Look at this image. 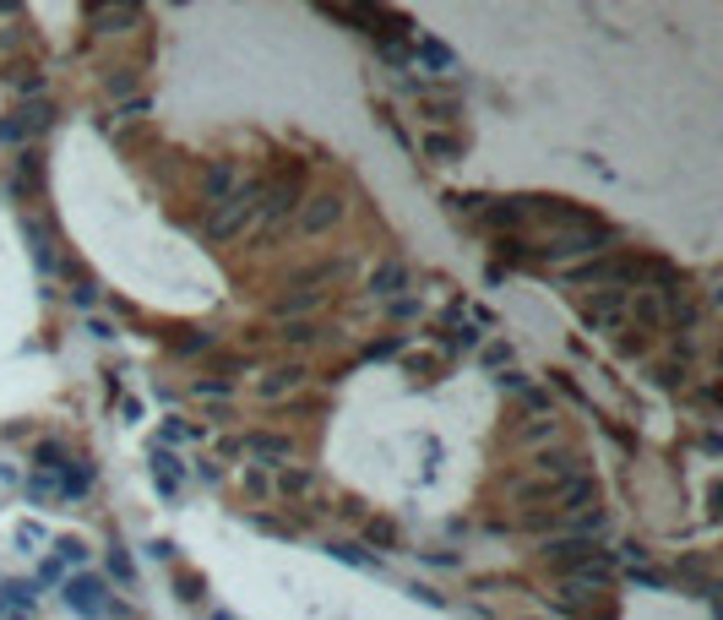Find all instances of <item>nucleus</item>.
I'll use <instances>...</instances> for the list:
<instances>
[{
	"label": "nucleus",
	"mask_w": 723,
	"mask_h": 620,
	"mask_svg": "<svg viewBox=\"0 0 723 620\" xmlns=\"http://www.w3.org/2000/svg\"><path fill=\"white\" fill-rule=\"evenodd\" d=\"M262 185H267V180H240V185L213 207V218H207V240H213V245L245 234V229L262 218Z\"/></svg>",
	"instance_id": "obj_1"
},
{
	"label": "nucleus",
	"mask_w": 723,
	"mask_h": 620,
	"mask_svg": "<svg viewBox=\"0 0 723 620\" xmlns=\"http://www.w3.org/2000/svg\"><path fill=\"white\" fill-rule=\"evenodd\" d=\"M299 202H305V163H289L273 185H262V240H273L289 223V213Z\"/></svg>",
	"instance_id": "obj_2"
},
{
	"label": "nucleus",
	"mask_w": 723,
	"mask_h": 620,
	"mask_svg": "<svg viewBox=\"0 0 723 620\" xmlns=\"http://www.w3.org/2000/svg\"><path fill=\"white\" fill-rule=\"evenodd\" d=\"M615 245V234L598 223V229H582V234H561V240H550V245H539V251H528V262H572V256H604Z\"/></svg>",
	"instance_id": "obj_3"
},
{
	"label": "nucleus",
	"mask_w": 723,
	"mask_h": 620,
	"mask_svg": "<svg viewBox=\"0 0 723 620\" xmlns=\"http://www.w3.org/2000/svg\"><path fill=\"white\" fill-rule=\"evenodd\" d=\"M598 555H604V550H598L593 539H572V533H566V539H550V544H544V566H555L561 577H577V572H587V566H593Z\"/></svg>",
	"instance_id": "obj_4"
},
{
	"label": "nucleus",
	"mask_w": 723,
	"mask_h": 620,
	"mask_svg": "<svg viewBox=\"0 0 723 620\" xmlns=\"http://www.w3.org/2000/svg\"><path fill=\"white\" fill-rule=\"evenodd\" d=\"M49 126H55V104L33 99V104H22L11 120H0V142H33V137H44Z\"/></svg>",
	"instance_id": "obj_5"
},
{
	"label": "nucleus",
	"mask_w": 723,
	"mask_h": 620,
	"mask_svg": "<svg viewBox=\"0 0 723 620\" xmlns=\"http://www.w3.org/2000/svg\"><path fill=\"white\" fill-rule=\"evenodd\" d=\"M332 223H343V196L337 191H315L299 202V234H326Z\"/></svg>",
	"instance_id": "obj_6"
},
{
	"label": "nucleus",
	"mask_w": 723,
	"mask_h": 620,
	"mask_svg": "<svg viewBox=\"0 0 723 620\" xmlns=\"http://www.w3.org/2000/svg\"><path fill=\"white\" fill-rule=\"evenodd\" d=\"M626 310H631V289H593V300L582 306V315H587V326L615 332L626 321Z\"/></svg>",
	"instance_id": "obj_7"
},
{
	"label": "nucleus",
	"mask_w": 723,
	"mask_h": 620,
	"mask_svg": "<svg viewBox=\"0 0 723 620\" xmlns=\"http://www.w3.org/2000/svg\"><path fill=\"white\" fill-rule=\"evenodd\" d=\"M305 381H310V370H305L299 359H289V365H273V370L256 381V398H267V403H284V398H294Z\"/></svg>",
	"instance_id": "obj_8"
},
{
	"label": "nucleus",
	"mask_w": 723,
	"mask_h": 620,
	"mask_svg": "<svg viewBox=\"0 0 723 620\" xmlns=\"http://www.w3.org/2000/svg\"><path fill=\"white\" fill-rule=\"evenodd\" d=\"M240 452L256 458V463H294V441L289 436H273V430H245Z\"/></svg>",
	"instance_id": "obj_9"
},
{
	"label": "nucleus",
	"mask_w": 723,
	"mask_h": 620,
	"mask_svg": "<svg viewBox=\"0 0 723 620\" xmlns=\"http://www.w3.org/2000/svg\"><path fill=\"white\" fill-rule=\"evenodd\" d=\"M273 495H284V501H315V495H321V479H315L310 468L284 463L278 479H273Z\"/></svg>",
	"instance_id": "obj_10"
},
{
	"label": "nucleus",
	"mask_w": 723,
	"mask_h": 620,
	"mask_svg": "<svg viewBox=\"0 0 723 620\" xmlns=\"http://www.w3.org/2000/svg\"><path fill=\"white\" fill-rule=\"evenodd\" d=\"M66 605H71L82 620H104V583H99V577H77V583H66Z\"/></svg>",
	"instance_id": "obj_11"
},
{
	"label": "nucleus",
	"mask_w": 723,
	"mask_h": 620,
	"mask_svg": "<svg viewBox=\"0 0 723 620\" xmlns=\"http://www.w3.org/2000/svg\"><path fill=\"white\" fill-rule=\"evenodd\" d=\"M234 185H240V169H234V158H213V163H207V174H202V202H213V207H218V202H223Z\"/></svg>",
	"instance_id": "obj_12"
},
{
	"label": "nucleus",
	"mask_w": 723,
	"mask_h": 620,
	"mask_svg": "<svg viewBox=\"0 0 723 620\" xmlns=\"http://www.w3.org/2000/svg\"><path fill=\"white\" fill-rule=\"evenodd\" d=\"M626 315H636V326H642V332H664V321H669V306H664V295H653V289H636Z\"/></svg>",
	"instance_id": "obj_13"
},
{
	"label": "nucleus",
	"mask_w": 723,
	"mask_h": 620,
	"mask_svg": "<svg viewBox=\"0 0 723 620\" xmlns=\"http://www.w3.org/2000/svg\"><path fill=\"white\" fill-rule=\"evenodd\" d=\"M533 468L550 479V484H561V479H577V473H587V463H582V452H572V447H561V452H539L533 458Z\"/></svg>",
	"instance_id": "obj_14"
},
{
	"label": "nucleus",
	"mask_w": 723,
	"mask_h": 620,
	"mask_svg": "<svg viewBox=\"0 0 723 620\" xmlns=\"http://www.w3.org/2000/svg\"><path fill=\"white\" fill-rule=\"evenodd\" d=\"M5 191H11V196H22V191L38 196V191H44V153H38V148H27V153L16 158V180H11Z\"/></svg>",
	"instance_id": "obj_15"
},
{
	"label": "nucleus",
	"mask_w": 723,
	"mask_h": 620,
	"mask_svg": "<svg viewBox=\"0 0 723 620\" xmlns=\"http://www.w3.org/2000/svg\"><path fill=\"white\" fill-rule=\"evenodd\" d=\"M22 234H27V245H33V262L49 273V267H55V240H49V223H44L38 213H27V218H22Z\"/></svg>",
	"instance_id": "obj_16"
},
{
	"label": "nucleus",
	"mask_w": 723,
	"mask_h": 620,
	"mask_svg": "<svg viewBox=\"0 0 723 620\" xmlns=\"http://www.w3.org/2000/svg\"><path fill=\"white\" fill-rule=\"evenodd\" d=\"M88 22H99V33H131V27L142 22V11H137V5H115V11H110V5H93Z\"/></svg>",
	"instance_id": "obj_17"
},
{
	"label": "nucleus",
	"mask_w": 723,
	"mask_h": 620,
	"mask_svg": "<svg viewBox=\"0 0 723 620\" xmlns=\"http://www.w3.org/2000/svg\"><path fill=\"white\" fill-rule=\"evenodd\" d=\"M273 310L284 321H310V310H321V289H289V295H278Z\"/></svg>",
	"instance_id": "obj_18"
},
{
	"label": "nucleus",
	"mask_w": 723,
	"mask_h": 620,
	"mask_svg": "<svg viewBox=\"0 0 723 620\" xmlns=\"http://www.w3.org/2000/svg\"><path fill=\"white\" fill-rule=\"evenodd\" d=\"M409 289V267L403 262H376V273H370V295H403Z\"/></svg>",
	"instance_id": "obj_19"
},
{
	"label": "nucleus",
	"mask_w": 723,
	"mask_h": 620,
	"mask_svg": "<svg viewBox=\"0 0 723 620\" xmlns=\"http://www.w3.org/2000/svg\"><path fill=\"white\" fill-rule=\"evenodd\" d=\"M152 479H158V495H180V479H185V468H180V458L174 452H152Z\"/></svg>",
	"instance_id": "obj_20"
},
{
	"label": "nucleus",
	"mask_w": 723,
	"mask_h": 620,
	"mask_svg": "<svg viewBox=\"0 0 723 620\" xmlns=\"http://www.w3.org/2000/svg\"><path fill=\"white\" fill-rule=\"evenodd\" d=\"M414 55H420V60L431 66L435 77H457V71H462V66H457V55H451V49H446L440 38H420V49H414Z\"/></svg>",
	"instance_id": "obj_21"
},
{
	"label": "nucleus",
	"mask_w": 723,
	"mask_h": 620,
	"mask_svg": "<svg viewBox=\"0 0 723 620\" xmlns=\"http://www.w3.org/2000/svg\"><path fill=\"white\" fill-rule=\"evenodd\" d=\"M55 490H60V495H71V501H82V495L93 490V468H82V463H77V458H71V463L60 468V479H55Z\"/></svg>",
	"instance_id": "obj_22"
},
{
	"label": "nucleus",
	"mask_w": 723,
	"mask_h": 620,
	"mask_svg": "<svg viewBox=\"0 0 723 620\" xmlns=\"http://www.w3.org/2000/svg\"><path fill=\"white\" fill-rule=\"evenodd\" d=\"M561 436V425H555V414H539V420H528V425H517V441L523 447H539V441H555Z\"/></svg>",
	"instance_id": "obj_23"
},
{
	"label": "nucleus",
	"mask_w": 723,
	"mask_h": 620,
	"mask_svg": "<svg viewBox=\"0 0 723 620\" xmlns=\"http://www.w3.org/2000/svg\"><path fill=\"white\" fill-rule=\"evenodd\" d=\"M343 267H348V262H315V267L294 273V289H315V284H332V278H343Z\"/></svg>",
	"instance_id": "obj_24"
},
{
	"label": "nucleus",
	"mask_w": 723,
	"mask_h": 620,
	"mask_svg": "<svg viewBox=\"0 0 723 620\" xmlns=\"http://www.w3.org/2000/svg\"><path fill=\"white\" fill-rule=\"evenodd\" d=\"M5 82H11V88H16V93H22L27 104H33V99L44 93V77H38L33 66H11V71H5Z\"/></svg>",
	"instance_id": "obj_25"
},
{
	"label": "nucleus",
	"mask_w": 723,
	"mask_h": 620,
	"mask_svg": "<svg viewBox=\"0 0 723 620\" xmlns=\"http://www.w3.org/2000/svg\"><path fill=\"white\" fill-rule=\"evenodd\" d=\"M326 555H337L343 566H359V572H381V566H376V555H365V550H359V544H348V539L326 544Z\"/></svg>",
	"instance_id": "obj_26"
},
{
	"label": "nucleus",
	"mask_w": 723,
	"mask_h": 620,
	"mask_svg": "<svg viewBox=\"0 0 723 620\" xmlns=\"http://www.w3.org/2000/svg\"><path fill=\"white\" fill-rule=\"evenodd\" d=\"M273 337H284V343H294V348H305V343H315V337H321V321H284Z\"/></svg>",
	"instance_id": "obj_27"
},
{
	"label": "nucleus",
	"mask_w": 723,
	"mask_h": 620,
	"mask_svg": "<svg viewBox=\"0 0 723 620\" xmlns=\"http://www.w3.org/2000/svg\"><path fill=\"white\" fill-rule=\"evenodd\" d=\"M435 343H440L446 354H468V348H479V332H473V326H446Z\"/></svg>",
	"instance_id": "obj_28"
},
{
	"label": "nucleus",
	"mask_w": 723,
	"mask_h": 620,
	"mask_svg": "<svg viewBox=\"0 0 723 620\" xmlns=\"http://www.w3.org/2000/svg\"><path fill=\"white\" fill-rule=\"evenodd\" d=\"M33 463L44 468V473H60V468L71 463V452H66L60 441H38V447H33Z\"/></svg>",
	"instance_id": "obj_29"
},
{
	"label": "nucleus",
	"mask_w": 723,
	"mask_h": 620,
	"mask_svg": "<svg viewBox=\"0 0 723 620\" xmlns=\"http://www.w3.org/2000/svg\"><path fill=\"white\" fill-rule=\"evenodd\" d=\"M425 153H431L435 163H457V158H462V142L446 137V131H431V137H425Z\"/></svg>",
	"instance_id": "obj_30"
},
{
	"label": "nucleus",
	"mask_w": 723,
	"mask_h": 620,
	"mask_svg": "<svg viewBox=\"0 0 723 620\" xmlns=\"http://www.w3.org/2000/svg\"><path fill=\"white\" fill-rule=\"evenodd\" d=\"M174 594H180L185 605H202V599H207V583H202L196 572H174Z\"/></svg>",
	"instance_id": "obj_31"
},
{
	"label": "nucleus",
	"mask_w": 723,
	"mask_h": 620,
	"mask_svg": "<svg viewBox=\"0 0 723 620\" xmlns=\"http://www.w3.org/2000/svg\"><path fill=\"white\" fill-rule=\"evenodd\" d=\"M251 528H262V533H273V539H294V533H299L294 523L273 517V512H251Z\"/></svg>",
	"instance_id": "obj_32"
},
{
	"label": "nucleus",
	"mask_w": 723,
	"mask_h": 620,
	"mask_svg": "<svg viewBox=\"0 0 723 620\" xmlns=\"http://www.w3.org/2000/svg\"><path fill=\"white\" fill-rule=\"evenodd\" d=\"M104 88H110V93H115V99H126V93H131V88H137V66H115V71H110V77H104Z\"/></svg>",
	"instance_id": "obj_33"
},
{
	"label": "nucleus",
	"mask_w": 723,
	"mask_h": 620,
	"mask_svg": "<svg viewBox=\"0 0 723 620\" xmlns=\"http://www.w3.org/2000/svg\"><path fill=\"white\" fill-rule=\"evenodd\" d=\"M55 561L60 566H82L88 561V544L82 539H55Z\"/></svg>",
	"instance_id": "obj_34"
},
{
	"label": "nucleus",
	"mask_w": 723,
	"mask_h": 620,
	"mask_svg": "<svg viewBox=\"0 0 723 620\" xmlns=\"http://www.w3.org/2000/svg\"><path fill=\"white\" fill-rule=\"evenodd\" d=\"M446 202H451V213H457V218H479V213L490 207V196H446Z\"/></svg>",
	"instance_id": "obj_35"
},
{
	"label": "nucleus",
	"mask_w": 723,
	"mask_h": 620,
	"mask_svg": "<svg viewBox=\"0 0 723 620\" xmlns=\"http://www.w3.org/2000/svg\"><path fill=\"white\" fill-rule=\"evenodd\" d=\"M213 348V332H185V337H174V354H207Z\"/></svg>",
	"instance_id": "obj_36"
},
{
	"label": "nucleus",
	"mask_w": 723,
	"mask_h": 620,
	"mask_svg": "<svg viewBox=\"0 0 723 620\" xmlns=\"http://www.w3.org/2000/svg\"><path fill=\"white\" fill-rule=\"evenodd\" d=\"M365 539H370V544H381V550H392V544H398V528L381 517V523H365Z\"/></svg>",
	"instance_id": "obj_37"
},
{
	"label": "nucleus",
	"mask_w": 723,
	"mask_h": 620,
	"mask_svg": "<svg viewBox=\"0 0 723 620\" xmlns=\"http://www.w3.org/2000/svg\"><path fill=\"white\" fill-rule=\"evenodd\" d=\"M110 572H115V577H120V583H126V588H131V583H137V566H131V555H126V550H120V544H115V550H110Z\"/></svg>",
	"instance_id": "obj_38"
},
{
	"label": "nucleus",
	"mask_w": 723,
	"mask_h": 620,
	"mask_svg": "<svg viewBox=\"0 0 723 620\" xmlns=\"http://www.w3.org/2000/svg\"><path fill=\"white\" fill-rule=\"evenodd\" d=\"M631 583H636V588H653V594H664V588H669V577H664V572H653V566H631Z\"/></svg>",
	"instance_id": "obj_39"
},
{
	"label": "nucleus",
	"mask_w": 723,
	"mask_h": 620,
	"mask_svg": "<svg viewBox=\"0 0 723 620\" xmlns=\"http://www.w3.org/2000/svg\"><path fill=\"white\" fill-rule=\"evenodd\" d=\"M245 490H251L256 501H267V495H273V479H267L262 468H245Z\"/></svg>",
	"instance_id": "obj_40"
},
{
	"label": "nucleus",
	"mask_w": 723,
	"mask_h": 620,
	"mask_svg": "<svg viewBox=\"0 0 723 620\" xmlns=\"http://www.w3.org/2000/svg\"><path fill=\"white\" fill-rule=\"evenodd\" d=\"M27 490H33V501H55V495H60V490H55V473H33Z\"/></svg>",
	"instance_id": "obj_41"
},
{
	"label": "nucleus",
	"mask_w": 723,
	"mask_h": 620,
	"mask_svg": "<svg viewBox=\"0 0 723 620\" xmlns=\"http://www.w3.org/2000/svg\"><path fill=\"white\" fill-rule=\"evenodd\" d=\"M484 365H490V370H506V365H512V343H490V348H484Z\"/></svg>",
	"instance_id": "obj_42"
},
{
	"label": "nucleus",
	"mask_w": 723,
	"mask_h": 620,
	"mask_svg": "<svg viewBox=\"0 0 723 620\" xmlns=\"http://www.w3.org/2000/svg\"><path fill=\"white\" fill-rule=\"evenodd\" d=\"M653 381H658V387H686V365H658Z\"/></svg>",
	"instance_id": "obj_43"
},
{
	"label": "nucleus",
	"mask_w": 723,
	"mask_h": 620,
	"mask_svg": "<svg viewBox=\"0 0 723 620\" xmlns=\"http://www.w3.org/2000/svg\"><path fill=\"white\" fill-rule=\"evenodd\" d=\"M523 528H561V512H523Z\"/></svg>",
	"instance_id": "obj_44"
},
{
	"label": "nucleus",
	"mask_w": 723,
	"mask_h": 620,
	"mask_svg": "<svg viewBox=\"0 0 723 620\" xmlns=\"http://www.w3.org/2000/svg\"><path fill=\"white\" fill-rule=\"evenodd\" d=\"M381 60H392V66H409V44L387 38V44H381Z\"/></svg>",
	"instance_id": "obj_45"
},
{
	"label": "nucleus",
	"mask_w": 723,
	"mask_h": 620,
	"mask_svg": "<svg viewBox=\"0 0 723 620\" xmlns=\"http://www.w3.org/2000/svg\"><path fill=\"white\" fill-rule=\"evenodd\" d=\"M392 354H403V337H381V343H370V359H392Z\"/></svg>",
	"instance_id": "obj_46"
},
{
	"label": "nucleus",
	"mask_w": 723,
	"mask_h": 620,
	"mask_svg": "<svg viewBox=\"0 0 723 620\" xmlns=\"http://www.w3.org/2000/svg\"><path fill=\"white\" fill-rule=\"evenodd\" d=\"M495 381H501V392H528V376L523 370H501Z\"/></svg>",
	"instance_id": "obj_47"
},
{
	"label": "nucleus",
	"mask_w": 723,
	"mask_h": 620,
	"mask_svg": "<svg viewBox=\"0 0 723 620\" xmlns=\"http://www.w3.org/2000/svg\"><path fill=\"white\" fill-rule=\"evenodd\" d=\"M147 110H152V104H147V99H126V104H120V115H115V120H142Z\"/></svg>",
	"instance_id": "obj_48"
},
{
	"label": "nucleus",
	"mask_w": 723,
	"mask_h": 620,
	"mask_svg": "<svg viewBox=\"0 0 723 620\" xmlns=\"http://www.w3.org/2000/svg\"><path fill=\"white\" fill-rule=\"evenodd\" d=\"M196 392H202V398H223V392H229V381H218V376H202V381H196Z\"/></svg>",
	"instance_id": "obj_49"
},
{
	"label": "nucleus",
	"mask_w": 723,
	"mask_h": 620,
	"mask_svg": "<svg viewBox=\"0 0 723 620\" xmlns=\"http://www.w3.org/2000/svg\"><path fill=\"white\" fill-rule=\"evenodd\" d=\"M16 539H22V550H27V544H44L49 533H44L38 523H22V528H16Z\"/></svg>",
	"instance_id": "obj_50"
},
{
	"label": "nucleus",
	"mask_w": 723,
	"mask_h": 620,
	"mask_svg": "<svg viewBox=\"0 0 723 620\" xmlns=\"http://www.w3.org/2000/svg\"><path fill=\"white\" fill-rule=\"evenodd\" d=\"M425 115H431V120H451V115H457V104H446V99H431V104H425Z\"/></svg>",
	"instance_id": "obj_51"
},
{
	"label": "nucleus",
	"mask_w": 723,
	"mask_h": 620,
	"mask_svg": "<svg viewBox=\"0 0 723 620\" xmlns=\"http://www.w3.org/2000/svg\"><path fill=\"white\" fill-rule=\"evenodd\" d=\"M555 387H561V392H566L572 403H587V398H582V392H577V381H572V376H555Z\"/></svg>",
	"instance_id": "obj_52"
},
{
	"label": "nucleus",
	"mask_w": 723,
	"mask_h": 620,
	"mask_svg": "<svg viewBox=\"0 0 723 620\" xmlns=\"http://www.w3.org/2000/svg\"><path fill=\"white\" fill-rule=\"evenodd\" d=\"M147 555H152V561H174V544H169V539H158V544H152Z\"/></svg>",
	"instance_id": "obj_53"
},
{
	"label": "nucleus",
	"mask_w": 723,
	"mask_h": 620,
	"mask_svg": "<svg viewBox=\"0 0 723 620\" xmlns=\"http://www.w3.org/2000/svg\"><path fill=\"white\" fill-rule=\"evenodd\" d=\"M16 44H22V27H5L0 33V49H16Z\"/></svg>",
	"instance_id": "obj_54"
},
{
	"label": "nucleus",
	"mask_w": 723,
	"mask_h": 620,
	"mask_svg": "<svg viewBox=\"0 0 723 620\" xmlns=\"http://www.w3.org/2000/svg\"><path fill=\"white\" fill-rule=\"evenodd\" d=\"M207 620H234V616H229V610H218V616H207Z\"/></svg>",
	"instance_id": "obj_55"
}]
</instances>
